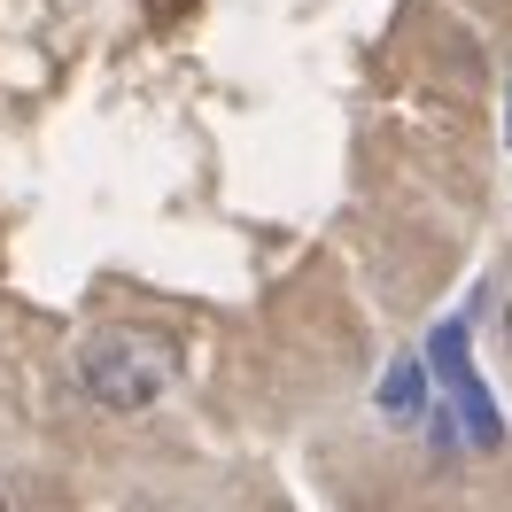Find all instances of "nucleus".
<instances>
[{"instance_id":"5","label":"nucleus","mask_w":512,"mask_h":512,"mask_svg":"<svg viewBox=\"0 0 512 512\" xmlns=\"http://www.w3.org/2000/svg\"><path fill=\"white\" fill-rule=\"evenodd\" d=\"M505 132H512V125H505Z\"/></svg>"},{"instance_id":"3","label":"nucleus","mask_w":512,"mask_h":512,"mask_svg":"<svg viewBox=\"0 0 512 512\" xmlns=\"http://www.w3.org/2000/svg\"><path fill=\"white\" fill-rule=\"evenodd\" d=\"M381 404H388L396 419H412V412H419V365H396V373H388Z\"/></svg>"},{"instance_id":"4","label":"nucleus","mask_w":512,"mask_h":512,"mask_svg":"<svg viewBox=\"0 0 512 512\" xmlns=\"http://www.w3.org/2000/svg\"><path fill=\"white\" fill-rule=\"evenodd\" d=\"M505 334H512V303H505Z\"/></svg>"},{"instance_id":"2","label":"nucleus","mask_w":512,"mask_h":512,"mask_svg":"<svg viewBox=\"0 0 512 512\" xmlns=\"http://www.w3.org/2000/svg\"><path fill=\"white\" fill-rule=\"evenodd\" d=\"M427 373L443 381L450 404H435V443H474V450H497L505 443V412H497V396L481 388L474 357H466V319H443L435 326V342H427Z\"/></svg>"},{"instance_id":"1","label":"nucleus","mask_w":512,"mask_h":512,"mask_svg":"<svg viewBox=\"0 0 512 512\" xmlns=\"http://www.w3.org/2000/svg\"><path fill=\"white\" fill-rule=\"evenodd\" d=\"M171 373H179L171 342H163V334H140V326H109V334H94L86 357H78L86 396L109 404V412H148L163 388H171Z\"/></svg>"}]
</instances>
